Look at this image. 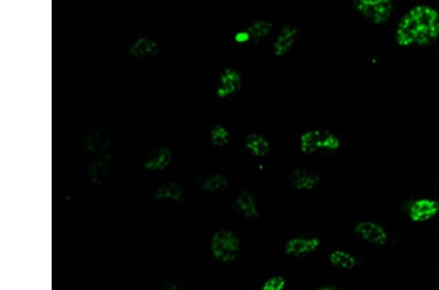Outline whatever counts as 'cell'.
Here are the masks:
<instances>
[{
	"label": "cell",
	"mask_w": 439,
	"mask_h": 290,
	"mask_svg": "<svg viewBox=\"0 0 439 290\" xmlns=\"http://www.w3.org/2000/svg\"><path fill=\"white\" fill-rule=\"evenodd\" d=\"M322 246L319 237L299 236L290 238L284 244V251L287 256L300 258L314 253Z\"/></svg>",
	"instance_id": "obj_5"
},
{
	"label": "cell",
	"mask_w": 439,
	"mask_h": 290,
	"mask_svg": "<svg viewBox=\"0 0 439 290\" xmlns=\"http://www.w3.org/2000/svg\"><path fill=\"white\" fill-rule=\"evenodd\" d=\"M241 239L236 232L219 229L212 236L210 251L214 259L222 264L233 263L241 251Z\"/></svg>",
	"instance_id": "obj_2"
},
{
	"label": "cell",
	"mask_w": 439,
	"mask_h": 290,
	"mask_svg": "<svg viewBox=\"0 0 439 290\" xmlns=\"http://www.w3.org/2000/svg\"><path fill=\"white\" fill-rule=\"evenodd\" d=\"M234 39L237 44H246L251 42V37H250V35L248 32H246V29L237 32L236 34H234Z\"/></svg>",
	"instance_id": "obj_22"
},
{
	"label": "cell",
	"mask_w": 439,
	"mask_h": 290,
	"mask_svg": "<svg viewBox=\"0 0 439 290\" xmlns=\"http://www.w3.org/2000/svg\"><path fill=\"white\" fill-rule=\"evenodd\" d=\"M326 130L322 128H310L303 131L298 139V147L303 155L310 156L323 151V140H324Z\"/></svg>",
	"instance_id": "obj_9"
},
{
	"label": "cell",
	"mask_w": 439,
	"mask_h": 290,
	"mask_svg": "<svg viewBox=\"0 0 439 290\" xmlns=\"http://www.w3.org/2000/svg\"><path fill=\"white\" fill-rule=\"evenodd\" d=\"M163 290H184L183 289H182V287L180 286H179L178 284H176V282H168V284H166L165 286H163Z\"/></svg>",
	"instance_id": "obj_23"
},
{
	"label": "cell",
	"mask_w": 439,
	"mask_h": 290,
	"mask_svg": "<svg viewBox=\"0 0 439 290\" xmlns=\"http://www.w3.org/2000/svg\"><path fill=\"white\" fill-rule=\"evenodd\" d=\"M298 37L299 29L295 25L285 24L280 27L272 45L274 56L276 58L286 56L296 44Z\"/></svg>",
	"instance_id": "obj_8"
},
{
	"label": "cell",
	"mask_w": 439,
	"mask_h": 290,
	"mask_svg": "<svg viewBox=\"0 0 439 290\" xmlns=\"http://www.w3.org/2000/svg\"><path fill=\"white\" fill-rule=\"evenodd\" d=\"M160 45L148 37H140L130 48V54L136 58L155 57L160 53Z\"/></svg>",
	"instance_id": "obj_13"
},
{
	"label": "cell",
	"mask_w": 439,
	"mask_h": 290,
	"mask_svg": "<svg viewBox=\"0 0 439 290\" xmlns=\"http://www.w3.org/2000/svg\"><path fill=\"white\" fill-rule=\"evenodd\" d=\"M185 196V190L178 184L169 182L156 189L155 198L156 201H173L179 203Z\"/></svg>",
	"instance_id": "obj_15"
},
{
	"label": "cell",
	"mask_w": 439,
	"mask_h": 290,
	"mask_svg": "<svg viewBox=\"0 0 439 290\" xmlns=\"http://www.w3.org/2000/svg\"><path fill=\"white\" fill-rule=\"evenodd\" d=\"M329 262L335 268L350 271L357 266V257L344 249H334L330 252Z\"/></svg>",
	"instance_id": "obj_14"
},
{
	"label": "cell",
	"mask_w": 439,
	"mask_h": 290,
	"mask_svg": "<svg viewBox=\"0 0 439 290\" xmlns=\"http://www.w3.org/2000/svg\"><path fill=\"white\" fill-rule=\"evenodd\" d=\"M317 290H337V289H334V287H332V286H322V287H319V289H317Z\"/></svg>",
	"instance_id": "obj_24"
},
{
	"label": "cell",
	"mask_w": 439,
	"mask_h": 290,
	"mask_svg": "<svg viewBox=\"0 0 439 290\" xmlns=\"http://www.w3.org/2000/svg\"><path fill=\"white\" fill-rule=\"evenodd\" d=\"M438 39L439 9L433 5H413L396 24L395 42L400 47H426Z\"/></svg>",
	"instance_id": "obj_1"
},
{
	"label": "cell",
	"mask_w": 439,
	"mask_h": 290,
	"mask_svg": "<svg viewBox=\"0 0 439 290\" xmlns=\"http://www.w3.org/2000/svg\"><path fill=\"white\" fill-rule=\"evenodd\" d=\"M210 140L215 147H226L231 141V132L227 126L214 125L210 130Z\"/></svg>",
	"instance_id": "obj_19"
},
{
	"label": "cell",
	"mask_w": 439,
	"mask_h": 290,
	"mask_svg": "<svg viewBox=\"0 0 439 290\" xmlns=\"http://www.w3.org/2000/svg\"><path fill=\"white\" fill-rule=\"evenodd\" d=\"M289 182L297 191H312L319 187L320 176L309 169L295 168L289 174Z\"/></svg>",
	"instance_id": "obj_10"
},
{
	"label": "cell",
	"mask_w": 439,
	"mask_h": 290,
	"mask_svg": "<svg viewBox=\"0 0 439 290\" xmlns=\"http://www.w3.org/2000/svg\"><path fill=\"white\" fill-rule=\"evenodd\" d=\"M355 233L365 243L383 246L388 243V234L385 227L373 220H362L355 224Z\"/></svg>",
	"instance_id": "obj_7"
},
{
	"label": "cell",
	"mask_w": 439,
	"mask_h": 290,
	"mask_svg": "<svg viewBox=\"0 0 439 290\" xmlns=\"http://www.w3.org/2000/svg\"><path fill=\"white\" fill-rule=\"evenodd\" d=\"M286 286L287 281L284 276L274 275L263 282L261 290H284Z\"/></svg>",
	"instance_id": "obj_21"
},
{
	"label": "cell",
	"mask_w": 439,
	"mask_h": 290,
	"mask_svg": "<svg viewBox=\"0 0 439 290\" xmlns=\"http://www.w3.org/2000/svg\"><path fill=\"white\" fill-rule=\"evenodd\" d=\"M247 152L256 158H265L272 150L271 142L266 135L258 132L249 133L244 140Z\"/></svg>",
	"instance_id": "obj_11"
},
{
	"label": "cell",
	"mask_w": 439,
	"mask_h": 290,
	"mask_svg": "<svg viewBox=\"0 0 439 290\" xmlns=\"http://www.w3.org/2000/svg\"><path fill=\"white\" fill-rule=\"evenodd\" d=\"M342 147V140L337 133L326 130L324 140H323V151L327 152H337Z\"/></svg>",
	"instance_id": "obj_20"
},
{
	"label": "cell",
	"mask_w": 439,
	"mask_h": 290,
	"mask_svg": "<svg viewBox=\"0 0 439 290\" xmlns=\"http://www.w3.org/2000/svg\"><path fill=\"white\" fill-rule=\"evenodd\" d=\"M246 30L251 37V42H259L266 39L272 34L274 24L269 20L258 19L250 23Z\"/></svg>",
	"instance_id": "obj_17"
},
{
	"label": "cell",
	"mask_w": 439,
	"mask_h": 290,
	"mask_svg": "<svg viewBox=\"0 0 439 290\" xmlns=\"http://www.w3.org/2000/svg\"><path fill=\"white\" fill-rule=\"evenodd\" d=\"M242 75L238 70L233 67L224 68L219 77L215 95L219 99L224 100L236 95L242 87Z\"/></svg>",
	"instance_id": "obj_6"
},
{
	"label": "cell",
	"mask_w": 439,
	"mask_h": 290,
	"mask_svg": "<svg viewBox=\"0 0 439 290\" xmlns=\"http://www.w3.org/2000/svg\"><path fill=\"white\" fill-rule=\"evenodd\" d=\"M234 208H236L237 213L243 216L244 218L250 219V220L257 219L260 216L258 203H257L253 194L250 193V191H241L236 196V201H234Z\"/></svg>",
	"instance_id": "obj_12"
},
{
	"label": "cell",
	"mask_w": 439,
	"mask_h": 290,
	"mask_svg": "<svg viewBox=\"0 0 439 290\" xmlns=\"http://www.w3.org/2000/svg\"><path fill=\"white\" fill-rule=\"evenodd\" d=\"M172 160V153L167 147H161L145 163V168L150 171H160L167 168Z\"/></svg>",
	"instance_id": "obj_16"
},
{
	"label": "cell",
	"mask_w": 439,
	"mask_h": 290,
	"mask_svg": "<svg viewBox=\"0 0 439 290\" xmlns=\"http://www.w3.org/2000/svg\"><path fill=\"white\" fill-rule=\"evenodd\" d=\"M439 214V201L430 196L414 199L407 209V216L415 224H424L435 219Z\"/></svg>",
	"instance_id": "obj_4"
},
{
	"label": "cell",
	"mask_w": 439,
	"mask_h": 290,
	"mask_svg": "<svg viewBox=\"0 0 439 290\" xmlns=\"http://www.w3.org/2000/svg\"><path fill=\"white\" fill-rule=\"evenodd\" d=\"M352 5L360 17L377 26L387 24L395 12V4L390 0H355Z\"/></svg>",
	"instance_id": "obj_3"
},
{
	"label": "cell",
	"mask_w": 439,
	"mask_h": 290,
	"mask_svg": "<svg viewBox=\"0 0 439 290\" xmlns=\"http://www.w3.org/2000/svg\"><path fill=\"white\" fill-rule=\"evenodd\" d=\"M198 185L199 188L206 193L217 194L224 191L229 186V179L223 174L215 173L201 179Z\"/></svg>",
	"instance_id": "obj_18"
}]
</instances>
